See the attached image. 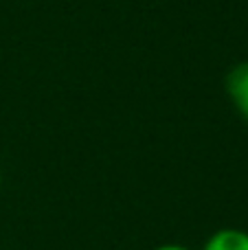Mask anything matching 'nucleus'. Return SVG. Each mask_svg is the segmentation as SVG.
Returning <instances> with one entry per match:
<instances>
[{
	"mask_svg": "<svg viewBox=\"0 0 248 250\" xmlns=\"http://www.w3.org/2000/svg\"><path fill=\"white\" fill-rule=\"evenodd\" d=\"M227 90L235 108L248 121V62L237 64L227 77Z\"/></svg>",
	"mask_w": 248,
	"mask_h": 250,
	"instance_id": "f257e3e1",
	"label": "nucleus"
},
{
	"mask_svg": "<svg viewBox=\"0 0 248 250\" xmlns=\"http://www.w3.org/2000/svg\"><path fill=\"white\" fill-rule=\"evenodd\" d=\"M202 250H248V233L237 229H222L207 239Z\"/></svg>",
	"mask_w": 248,
	"mask_h": 250,
	"instance_id": "f03ea898",
	"label": "nucleus"
},
{
	"mask_svg": "<svg viewBox=\"0 0 248 250\" xmlns=\"http://www.w3.org/2000/svg\"><path fill=\"white\" fill-rule=\"evenodd\" d=\"M0 189H2V173H0Z\"/></svg>",
	"mask_w": 248,
	"mask_h": 250,
	"instance_id": "20e7f679",
	"label": "nucleus"
},
{
	"mask_svg": "<svg viewBox=\"0 0 248 250\" xmlns=\"http://www.w3.org/2000/svg\"><path fill=\"white\" fill-rule=\"evenodd\" d=\"M156 250H189V248L187 246H178V244H165V246H161Z\"/></svg>",
	"mask_w": 248,
	"mask_h": 250,
	"instance_id": "7ed1b4c3",
	"label": "nucleus"
}]
</instances>
